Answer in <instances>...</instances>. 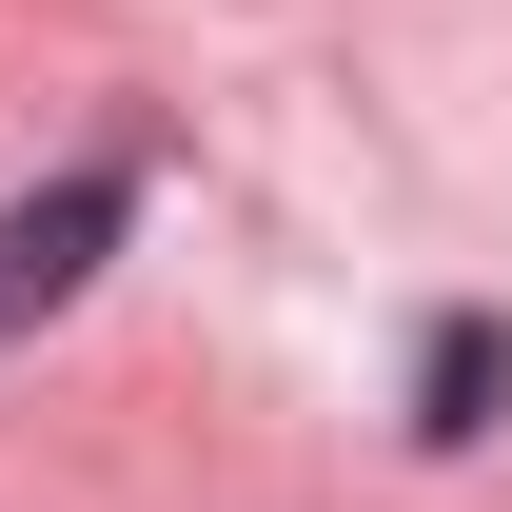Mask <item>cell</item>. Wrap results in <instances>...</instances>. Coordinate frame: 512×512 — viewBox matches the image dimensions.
<instances>
[{"mask_svg":"<svg viewBox=\"0 0 512 512\" xmlns=\"http://www.w3.org/2000/svg\"><path fill=\"white\" fill-rule=\"evenodd\" d=\"M119 217H138V178H40V197H0V335H40L119 256Z\"/></svg>","mask_w":512,"mask_h":512,"instance_id":"cell-1","label":"cell"},{"mask_svg":"<svg viewBox=\"0 0 512 512\" xmlns=\"http://www.w3.org/2000/svg\"><path fill=\"white\" fill-rule=\"evenodd\" d=\"M493 394H512V335L453 316V335H434V414H414V434H493Z\"/></svg>","mask_w":512,"mask_h":512,"instance_id":"cell-2","label":"cell"}]
</instances>
